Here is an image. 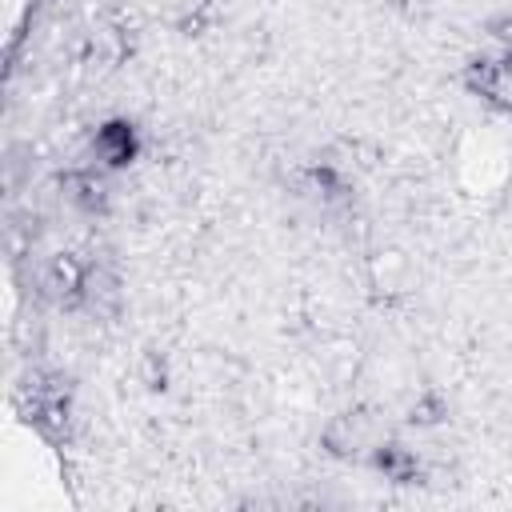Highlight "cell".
<instances>
[{
	"label": "cell",
	"instance_id": "4",
	"mask_svg": "<svg viewBox=\"0 0 512 512\" xmlns=\"http://www.w3.org/2000/svg\"><path fill=\"white\" fill-rule=\"evenodd\" d=\"M68 196H72L80 208H92V212H96V208L104 204V184H100L96 176H72V180H68Z\"/></svg>",
	"mask_w": 512,
	"mask_h": 512
},
{
	"label": "cell",
	"instance_id": "2",
	"mask_svg": "<svg viewBox=\"0 0 512 512\" xmlns=\"http://www.w3.org/2000/svg\"><path fill=\"white\" fill-rule=\"evenodd\" d=\"M40 288L48 292V296H80V288H84V268L72 260V256H56L48 268H44V276H40Z\"/></svg>",
	"mask_w": 512,
	"mask_h": 512
},
{
	"label": "cell",
	"instance_id": "3",
	"mask_svg": "<svg viewBox=\"0 0 512 512\" xmlns=\"http://www.w3.org/2000/svg\"><path fill=\"white\" fill-rule=\"evenodd\" d=\"M372 464H376L388 480H396V484L416 480V456H412L408 448H400V444H376V448H372Z\"/></svg>",
	"mask_w": 512,
	"mask_h": 512
},
{
	"label": "cell",
	"instance_id": "1",
	"mask_svg": "<svg viewBox=\"0 0 512 512\" xmlns=\"http://www.w3.org/2000/svg\"><path fill=\"white\" fill-rule=\"evenodd\" d=\"M92 148H96V156H100L108 168H124V164L136 156V132H132V124H124V120L104 124V128L96 132Z\"/></svg>",
	"mask_w": 512,
	"mask_h": 512
}]
</instances>
